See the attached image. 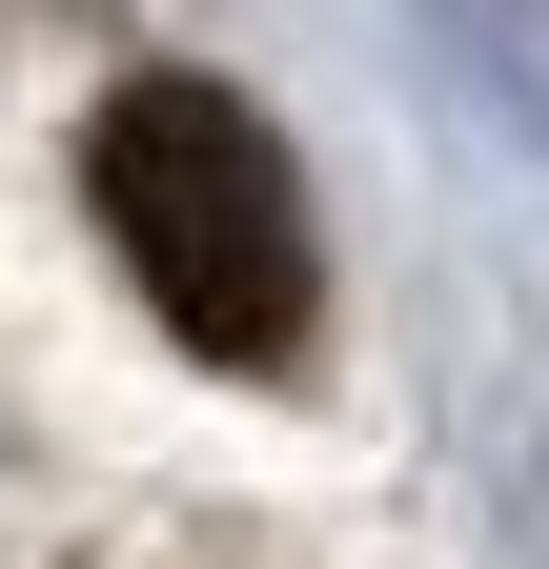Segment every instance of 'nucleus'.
<instances>
[{"label": "nucleus", "mask_w": 549, "mask_h": 569, "mask_svg": "<svg viewBox=\"0 0 549 569\" xmlns=\"http://www.w3.org/2000/svg\"><path fill=\"white\" fill-rule=\"evenodd\" d=\"M82 183H102V244L143 264V306L203 367H286L306 346V183L224 82H122L82 122Z\"/></svg>", "instance_id": "obj_1"}]
</instances>
